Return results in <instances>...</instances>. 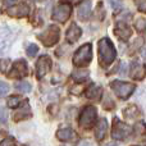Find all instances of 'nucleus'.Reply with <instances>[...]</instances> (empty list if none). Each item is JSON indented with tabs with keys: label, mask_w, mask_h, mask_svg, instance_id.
Returning a JSON list of instances; mask_svg holds the SVG:
<instances>
[{
	"label": "nucleus",
	"mask_w": 146,
	"mask_h": 146,
	"mask_svg": "<svg viewBox=\"0 0 146 146\" xmlns=\"http://www.w3.org/2000/svg\"><path fill=\"white\" fill-rule=\"evenodd\" d=\"M98 51H99V60H100V64L103 67H108L115 59L117 55L115 49H114L113 42L108 37H104L99 41Z\"/></svg>",
	"instance_id": "nucleus-1"
},
{
	"label": "nucleus",
	"mask_w": 146,
	"mask_h": 146,
	"mask_svg": "<svg viewBox=\"0 0 146 146\" xmlns=\"http://www.w3.org/2000/svg\"><path fill=\"white\" fill-rule=\"evenodd\" d=\"M92 59V46L91 44L82 45L73 55V63L77 67H86Z\"/></svg>",
	"instance_id": "nucleus-2"
},
{
	"label": "nucleus",
	"mask_w": 146,
	"mask_h": 146,
	"mask_svg": "<svg viewBox=\"0 0 146 146\" xmlns=\"http://www.w3.org/2000/svg\"><path fill=\"white\" fill-rule=\"evenodd\" d=\"M59 35H60V30L58 26L51 25L46 28L44 32L37 35V38L44 44L45 46H53L59 41Z\"/></svg>",
	"instance_id": "nucleus-3"
},
{
	"label": "nucleus",
	"mask_w": 146,
	"mask_h": 146,
	"mask_svg": "<svg viewBox=\"0 0 146 146\" xmlns=\"http://www.w3.org/2000/svg\"><path fill=\"white\" fill-rule=\"evenodd\" d=\"M111 86V90L115 92L117 96H119L121 99H127L132 95V92L135 91L136 86L132 85V83H128V82H123V81H113L110 83Z\"/></svg>",
	"instance_id": "nucleus-4"
},
{
	"label": "nucleus",
	"mask_w": 146,
	"mask_h": 146,
	"mask_svg": "<svg viewBox=\"0 0 146 146\" xmlns=\"http://www.w3.org/2000/svg\"><path fill=\"white\" fill-rule=\"evenodd\" d=\"M71 13H72L71 4H68V3H60L58 7H55L51 17H53V19L55 21V22L64 23L71 17Z\"/></svg>",
	"instance_id": "nucleus-5"
},
{
	"label": "nucleus",
	"mask_w": 146,
	"mask_h": 146,
	"mask_svg": "<svg viewBox=\"0 0 146 146\" xmlns=\"http://www.w3.org/2000/svg\"><path fill=\"white\" fill-rule=\"evenodd\" d=\"M96 121V109L94 106H86L82 110L78 119V123L82 128H90Z\"/></svg>",
	"instance_id": "nucleus-6"
},
{
	"label": "nucleus",
	"mask_w": 146,
	"mask_h": 146,
	"mask_svg": "<svg viewBox=\"0 0 146 146\" xmlns=\"http://www.w3.org/2000/svg\"><path fill=\"white\" fill-rule=\"evenodd\" d=\"M131 132H132V129L128 124L123 123V122L115 121L114 122L113 131H111V137L114 140H124L131 135Z\"/></svg>",
	"instance_id": "nucleus-7"
},
{
	"label": "nucleus",
	"mask_w": 146,
	"mask_h": 146,
	"mask_svg": "<svg viewBox=\"0 0 146 146\" xmlns=\"http://www.w3.org/2000/svg\"><path fill=\"white\" fill-rule=\"evenodd\" d=\"M28 73V68H27V63H26L25 59H19V60L14 62L12 67V71L8 72V76L10 78H23L26 77Z\"/></svg>",
	"instance_id": "nucleus-8"
},
{
	"label": "nucleus",
	"mask_w": 146,
	"mask_h": 146,
	"mask_svg": "<svg viewBox=\"0 0 146 146\" xmlns=\"http://www.w3.org/2000/svg\"><path fill=\"white\" fill-rule=\"evenodd\" d=\"M50 69H51V59L48 55L40 56L37 63H36V77L38 80H41Z\"/></svg>",
	"instance_id": "nucleus-9"
},
{
	"label": "nucleus",
	"mask_w": 146,
	"mask_h": 146,
	"mask_svg": "<svg viewBox=\"0 0 146 146\" xmlns=\"http://www.w3.org/2000/svg\"><path fill=\"white\" fill-rule=\"evenodd\" d=\"M13 40V33L8 27H0V53L9 48Z\"/></svg>",
	"instance_id": "nucleus-10"
},
{
	"label": "nucleus",
	"mask_w": 146,
	"mask_h": 146,
	"mask_svg": "<svg viewBox=\"0 0 146 146\" xmlns=\"http://www.w3.org/2000/svg\"><path fill=\"white\" fill-rule=\"evenodd\" d=\"M114 33H115V35L118 36L121 40L126 41V40H128V38L131 37L132 30H131V27H129V26L126 25V23L119 22L118 25L115 26V28H114Z\"/></svg>",
	"instance_id": "nucleus-11"
},
{
	"label": "nucleus",
	"mask_w": 146,
	"mask_h": 146,
	"mask_svg": "<svg viewBox=\"0 0 146 146\" xmlns=\"http://www.w3.org/2000/svg\"><path fill=\"white\" fill-rule=\"evenodd\" d=\"M7 13L9 15H12V17H25V15H27L30 13V7L27 4H25V3H22V4H18L15 7L9 8L7 10Z\"/></svg>",
	"instance_id": "nucleus-12"
},
{
	"label": "nucleus",
	"mask_w": 146,
	"mask_h": 146,
	"mask_svg": "<svg viewBox=\"0 0 146 146\" xmlns=\"http://www.w3.org/2000/svg\"><path fill=\"white\" fill-rule=\"evenodd\" d=\"M81 35H82V30H81L76 23H72V25L69 26V28L67 30L66 37H67V40H68V42L74 44L76 41H78V38L81 37Z\"/></svg>",
	"instance_id": "nucleus-13"
},
{
	"label": "nucleus",
	"mask_w": 146,
	"mask_h": 146,
	"mask_svg": "<svg viewBox=\"0 0 146 146\" xmlns=\"http://www.w3.org/2000/svg\"><path fill=\"white\" fill-rule=\"evenodd\" d=\"M145 68L139 60H133L131 64V71H129V74H131L132 78L135 80H142L145 77Z\"/></svg>",
	"instance_id": "nucleus-14"
},
{
	"label": "nucleus",
	"mask_w": 146,
	"mask_h": 146,
	"mask_svg": "<svg viewBox=\"0 0 146 146\" xmlns=\"http://www.w3.org/2000/svg\"><path fill=\"white\" fill-rule=\"evenodd\" d=\"M56 137L60 141H72L76 139V133L71 128H60L56 131Z\"/></svg>",
	"instance_id": "nucleus-15"
},
{
	"label": "nucleus",
	"mask_w": 146,
	"mask_h": 146,
	"mask_svg": "<svg viewBox=\"0 0 146 146\" xmlns=\"http://www.w3.org/2000/svg\"><path fill=\"white\" fill-rule=\"evenodd\" d=\"M90 13H91V1L90 0H86L78 8V18L81 21H86L90 17Z\"/></svg>",
	"instance_id": "nucleus-16"
},
{
	"label": "nucleus",
	"mask_w": 146,
	"mask_h": 146,
	"mask_svg": "<svg viewBox=\"0 0 146 146\" xmlns=\"http://www.w3.org/2000/svg\"><path fill=\"white\" fill-rule=\"evenodd\" d=\"M106 129H108V122H106L105 118H101L99 121L98 126H96V131H95V136L98 141H101L104 139V136L106 133Z\"/></svg>",
	"instance_id": "nucleus-17"
},
{
	"label": "nucleus",
	"mask_w": 146,
	"mask_h": 146,
	"mask_svg": "<svg viewBox=\"0 0 146 146\" xmlns=\"http://www.w3.org/2000/svg\"><path fill=\"white\" fill-rule=\"evenodd\" d=\"M30 117H31V110H30V106H28V103L26 101L25 106H22V109L14 114V121L18 122L21 119H26V118H30Z\"/></svg>",
	"instance_id": "nucleus-18"
},
{
	"label": "nucleus",
	"mask_w": 146,
	"mask_h": 146,
	"mask_svg": "<svg viewBox=\"0 0 146 146\" xmlns=\"http://www.w3.org/2000/svg\"><path fill=\"white\" fill-rule=\"evenodd\" d=\"M101 92H103V90H101V87H99V86L96 85H92L88 87L87 90V98L88 99H92V100H99L101 96Z\"/></svg>",
	"instance_id": "nucleus-19"
},
{
	"label": "nucleus",
	"mask_w": 146,
	"mask_h": 146,
	"mask_svg": "<svg viewBox=\"0 0 146 146\" xmlns=\"http://www.w3.org/2000/svg\"><path fill=\"white\" fill-rule=\"evenodd\" d=\"M72 76L78 82H85L88 78V71H86V69H76V71L72 73Z\"/></svg>",
	"instance_id": "nucleus-20"
},
{
	"label": "nucleus",
	"mask_w": 146,
	"mask_h": 146,
	"mask_svg": "<svg viewBox=\"0 0 146 146\" xmlns=\"http://www.w3.org/2000/svg\"><path fill=\"white\" fill-rule=\"evenodd\" d=\"M123 114L127 117V118L135 119V118H137V117H139L140 111H139V109L136 108V105H129L128 108L123 110Z\"/></svg>",
	"instance_id": "nucleus-21"
},
{
	"label": "nucleus",
	"mask_w": 146,
	"mask_h": 146,
	"mask_svg": "<svg viewBox=\"0 0 146 146\" xmlns=\"http://www.w3.org/2000/svg\"><path fill=\"white\" fill-rule=\"evenodd\" d=\"M15 88H17L18 91H21V92H30L32 87H31V85L28 82H26V81H21V82L15 83Z\"/></svg>",
	"instance_id": "nucleus-22"
},
{
	"label": "nucleus",
	"mask_w": 146,
	"mask_h": 146,
	"mask_svg": "<svg viewBox=\"0 0 146 146\" xmlns=\"http://www.w3.org/2000/svg\"><path fill=\"white\" fill-rule=\"evenodd\" d=\"M135 27H136V30L139 31L140 33H144L146 31V21L144 19V18H139V19L136 21Z\"/></svg>",
	"instance_id": "nucleus-23"
},
{
	"label": "nucleus",
	"mask_w": 146,
	"mask_h": 146,
	"mask_svg": "<svg viewBox=\"0 0 146 146\" xmlns=\"http://www.w3.org/2000/svg\"><path fill=\"white\" fill-rule=\"evenodd\" d=\"M7 104H8L9 108H18L19 104H21V99L17 98V96H10V98L8 99Z\"/></svg>",
	"instance_id": "nucleus-24"
},
{
	"label": "nucleus",
	"mask_w": 146,
	"mask_h": 146,
	"mask_svg": "<svg viewBox=\"0 0 146 146\" xmlns=\"http://www.w3.org/2000/svg\"><path fill=\"white\" fill-rule=\"evenodd\" d=\"M10 68V60L9 59H0V72L8 73Z\"/></svg>",
	"instance_id": "nucleus-25"
},
{
	"label": "nucleus",
	"mask_w": 146,
	"mask_h": 146,
	"mask_svg": "<svg viewBox=\"0 0 146 146\" xmlns=\"http://www.w3.org/2000/svg\"><path fill=\"white\" fill-rule=\"evenodd\" d=\"M37 51H38V48H37V45H35V44H30V45L27 46V54L30 56L36 55Z\"/></svg>",
	"instance_id": "nucleus-26"
},
{
	"label": "nucleus",
	"mask_w": 146,
	"mask_h": 146,
	"mask_svg": "<svg viewBox=\"0 0 146 146\" xmlns=\"http://www.w3.org/2000/svg\"><path fill=\"white\" fill-rule=\"evenodd\" d=\"M8 91H9V85H8L7 82H3V81H0V96L7 95Z\"/></svg>",
	"instance_id": "nucleus-27"
},
{
	"label": "nucleus",
	"mask_w": 146,
	"mask_h": 146,
	"mask_svg": "<svg viewBox=\"0 0 146 146\" xmlns=\"http://www.w3.org/2000/svg\"><path fill=\"white\" fill-rule=\"evenodd\" d=\"M137 5V9L142 13H146V0H135Z\"/></svg>",
	"instance_id": "nucleus-28"
},
{
	"label": "nucleus",
	"mask_w": 146,
	"mask_h": 146,
	"mask_svg": "<svg viewBox=\"0 0 146 146\" xmlns=\"http://www.w3.org/2000/svg\"><path fill=\"white\" fill-rule=\"evenodd\" d=\"M110 7L113 8L114 10H118V9H122V0H108Z\"/></svg>",
	"instance_id": "nucleus-29"
},
{
	"label": "nucleus",
	"mask_w": 146,
	"mask_h": 146,
	"mask_svg": "<svg viewBox=\"0 0 146 146\" xmlns=\"http://www.w3.org/2000/svg\"><path fill=\"white\" fill-rule=\"evenodd\" d=\"M17 142H15V140L13 139V137H7L5 140H3L1 142H0V145L1 146H5V145H15Z\"/></svg>",
	"instance_id": "nucleus-30"
},
{
	"label": "nucleus",
	"mask_w": 146,
	"mask_h": 146,
	"mask_svg": "<svg viewBox=\"0 0 146 146\" xmlns=\"http://www.w3.org/2000/svg\"><path fill=\"white\" fill-rule=\"evenodd\" d=\"M7 110L5 109H0V122H3V123H5L7 122Z\"/></svg>",
	"instance_id": "nucleus-31"
},
{
	"label": "nucleus",
	"mask_w": 146,
	"mask_h": 146,
	"mask_svg": "<svg viewBox=\"0 0 146 146\" xmlns=\"http://www.w3.org/2000/svg\"><path fill=\"white\" fill-rule=\"evenodd\" d=\"M17 0H4V5L5 7H12L13 4H15Z\"/></svg>",
	"instance_id": "nucleus-32"
},
{
	"label": "nucleus",
	"mask_w": 146,
	"mask_h": 146,
	"mask_svg": "<svg viewBox=\"0 0 146 146\" xmlns=\"http://www.w3.org/2000/svg\"><path fill=\"white\" fill-rule=\"evenodd\" d=\"M141 54H142V56H144V58H146V48L144 49V50H142V53H141Z\"/></svg>",
	"instance_id": "nucleus-33"
},
{
	"label": "nucleus",
	"mask_w": 146,
	"mask_h": 146,
	"mask_svg": "<svg viewBox=\"0 0 146 146\" xmlns=\"http://www.w3.org/2000/svg\"><path fill=\"white\" fill-rule=\"evenodd\" d=\"M32 1H36V3H38V1H44V0H32Z\"/></svg>",
	"instance_id": "nucleus-34"
},
{
	"label": "nucleus",
	"mask_w": 146,
	"mask_h": 146,
	"mask_svg": "<svg viewBox=\"0 0 146 146\" xmlns=\"http://www.w3.org/2000/svg\"><path fill=\"white\" fill-rule=\"evenodd\" d=\"M73 3H78V1H81V0H72Z\"/></svg>",
	"instance_id": "nucleus-35"
}]
</instances>
